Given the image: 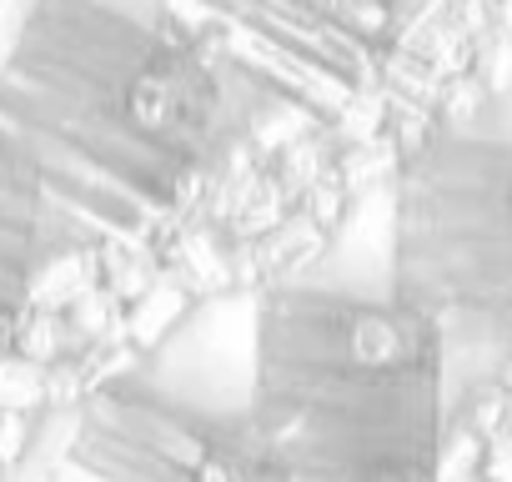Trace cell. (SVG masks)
Returning a JSON list of instances; mask_svg holds the SVG:
<instances>
[{"label":"cell","mask_w":512,"mask_h":482,"mask_svg":"<svg viewBox=\"0 0 512 482\" xmlns=\"http://www.w3.org/2000/svg\"><path fill=\"white\" fill-rule=\"evenodd\" d=\"M51 482H292L241 412L111 377L81 392Z\"/></svg>","instance_id":"obj_5"},{"label":"cell","mask_w":512,"mask_h":482,"mask_svg":"<svg viewBox=\"0 0 512 482\" xmlns=\"http://www.w3.org/2000/svg\"><path fill=\"white\" fill-rule=\"evenodd\" d=\"M387 292L437 322L452 387L512 357V141L432 126L397 156Z\"/></svg>","instance_id":"obj_4"},{"label":"cell","mask_w":512,"mask_h":482,"mask_svg":"<svg viewBox=\"0 0 512 482\" xmlns=\"http://www.w3.org/2000/svg\"><path fill=\"white\" fill-rule=\"evenodd\" d=\"M472 6H482L492 26H507L512 31V0H472Z\"/></svg>","instance_id":"obj_7"},{"label":"cell","mask_w":512,"mask_h":482,"mask_svg":"<svg viewBox=\"0 0 512 482\" xmlns=\"http://www.w3.org/2000/svg\"><path fill=\"white\" fill-rule=\"evenodd\" d=\"M241 121L211 61L161 16L101 0H36L0 71L11 141L91 257H146L206 201Z\"/></svg>","instance_id":"obj_1"},{"label":"cell","mask_w":512,"mask_h":482,"mask_svg":"<svg viewBox=\"0 0 512 482\" xmlns=\"http://www.w3.org/2000/svg\"><path fill=\"white\" fill-rule=\"evenodd\" d=\"M51 252H61V241H56L51 226L6 221V216H0V262H21V267H36V272H41V262H46Z\"/></svg>","instance_id":"obj_6"},{"label":"cell","mask_w":512,"mask_h":482,"mask_svg":"<svg viewBox=\"0 0 512 482\" xmlns=\"http://www.w3.org/2000/svg\"><path fill=\"white\" fill-rule=\"evenodd\" d=\"M221 76L241 131L292 126L297 136L372 146L437 96L432 41L482 26L472 0H161Z\"/></svg>","instance_id":"obj_3"},{"label":"cell","mask_w":512,"mask_h":482,"mask_svg":"<svg viewBox=\"0 0 512 482\" xmlns=\"http://www.w3.org/2000/svg\"><path fill=\"white\" fill-rule=\"evenodd\" d=\"M452 362L397 292L272 287L241 417L292 482H442Z\"/></svg>","instance_id":"obj_2"}]
</instances>
